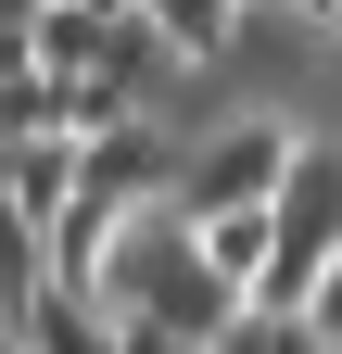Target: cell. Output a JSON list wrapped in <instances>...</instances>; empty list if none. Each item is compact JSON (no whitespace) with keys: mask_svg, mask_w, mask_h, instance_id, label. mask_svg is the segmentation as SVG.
Here are the masks:
<instances>
[{"mask_svg":"<svg viewBox=\"0 0 342 354\" xmlns=\"http://www.w3.org/2000/svg\"><path fill=\"white\" fill-rule=\"evenodd\" d=\"M13 354H127V329H114V304L64 291L51 266H13Z\"/></svg>","mask_w":342,"mask_h":354,"instance_id":"cell-3","label":"cell"},{"mask_svg":"<svg viewBox=\"0 0 342 354\" xmlns=\"http://www.w3.org/2000/svg\"><path fill=\"white\" fill-rule=\"evenodd\" d=\"M152 26L178 38V64H216L228 38H241V0H152Z\"/></svg>","mask_w":342,"mask_h":354,"instance_id":"cell-5","label":"cell"},{"mask_svg":"<svg viewBox=\"0 0 342 354\" xmlns=\"http://www.w3.org/2000/svg\"><path fill=\"white\" fill-rule=\"evenodd\" d=\"M330 266H342V152H305V177L279 190V266H267V317H305Z\"/></svg>","mask_w":342,"mask_h":354,"instance_id":"cell-2","label":"cell"},{"mask_svg":"<svg viewBox=\"0 0 342 354\" xmlns=\"http://www.w3.org/2000/svg\"><path fill=\"white\" fill-rule=\"evenodd\" d=\"M305 152H317V140H291L279 114H241V127H216V140L190 152L178 215H190V228H216V215H267L291 177H305Z\"/></svg>","mask_w":342,"mask_h":354,"instance_id":"cell-1","label":"cell"},{"mask_svg":"<svg viewBox=\"0 0 342 354\" xmlns=\"http://www.w3.org/2000/svg\"><path fill=\"white\" fill-rule=\"evenodd\" d=\"M114 329H127V354H216V342L178 329V317H114Z\"/></svg>","mask_w":342,"mask_h":354,"instance_id":"cell-6","label":"cell"},{"mask_svg":"<svg viewBox=\"0 0 342 354\" xmlns=\"http://www.w3.org/2000/svg\"><path fill=\"white\" fill-rule=\"evenodd\" d=\"M216 354H279V317H267V304H253V317H228V329H216Z\"/></svg>","mask_w":342,"mask_h":354,"instance_id":"cell-7","label":"cell"},{"mask_svg":"<svg viewBox=\"0 0 342 354\" xmlns=\"http://www.w3.org/2000/svg\"><path fill=\"white\" fill-rule=\"evenodd\" d=\"M178 177H190V152L165 140V127H114V140H89V203H114V215H165Z\"/></svg>","mask_w":342,"mask_h":354,"instance_id":"cell-4","label":"cell"},{"mask_svg":"<svg viewBox=\"0 0 342 354\" xmlns=\"http://www.w3.org/2000/svg\"><path fill=\"white\" fill-rule=\"evenodd\" d=\"M76 13H102V26H127V13H152V0H76Z\"/></svg>","mask_w":342,"mask_h":354,"instance_id":"cell-8","label":"cell"}]
</instances>
